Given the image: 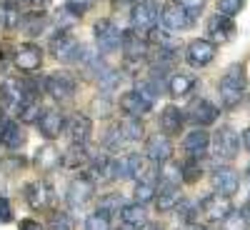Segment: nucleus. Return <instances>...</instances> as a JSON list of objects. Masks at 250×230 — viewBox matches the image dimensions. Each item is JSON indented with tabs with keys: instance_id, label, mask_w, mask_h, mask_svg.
I'll use <instances>...</instances> for the list:
<instances>
[{
	"instance_id": "nucleus-1",
	"label": "nucleus",
	"mask_w": 250,
	"mask_h": 230,
	"mask_svg": "<svg viewBox=\"0 0 250 230\" xmlns=\"http://www.w3.org/2000/svg\"><path fill=\"white\" fill-rule=\"evenodd\" d=\"M245 88H248L245 65H243V63H235V65H230V68L223 73V78L218 83L220 103H223L225 108H235L238 103H240V98H243V93H245Z\"/></svg>"
},
{
	"instance_id": "nucleus-2",
	"label": "nucleus",
	"mask_w": 250,
	"mask_h": 230,
	"mask_svg": "<svg viewBox=\"0 0 250 230\" xmlns=\"http://www.w3.org/2000/svg\"><path fill=\"white\" fill-rule=\"evenodd\" d=\"M210 148H213V155L218 160H233L240 150V135L233 128L223 125V128L215 130V135L210 140Z\"/></svg>"
},
{
	"instance_id": "nucleus-3",
	"label": "nucleus",
	"mask_w": 250,
	"mask_h": 230,
	"mask_svg": "<svg viewBox=\"0 0 250 230\" xmlns=\"http://www.w3.org/2000/svg\"><path fill=\"white\" fill-rule=\"evenodd\" d=\"M45 90H48V95H50L53 100L68 103V100H73V98H75L78 83H75V78H73L70 73L58 70V73L48 75V80H45Z\"/></svg>"
},
{
	"instance_id": "nucleus-4",
	"label": "nucleus",
	"mask_w": 250,
	"mask_h": 230,
	"mask_svg": "<svg viewBox=\"0 0 250 230\" xmlns=\"http://www.w3.org/2000/svg\"><path fill=\"white\" fill-rule=\"evenodd\" d=\"M160 25L165 30H173V33H180V30H188L195 25V18L188 13L180 3H168L163 10H160Z\"/></svg>"
},
{
	"instance_id": "nucleus-5",
	"label": "nucleus",
	"mask_w": 250,
	"mask_h": 230,
	"mask_svg": "<svg viewBox=\"0 0 250 230\" xmlns=\"http://www.w3.org/2000/svg\"><path fill=\"white\" fill-rule=\"evenodd\" d=\"M218 115H220V110L205 98H195L185 110V120L193 123L195 128H208V125H213L218 120Z\"/></svg>"
},
{
	"instance_id": "nucleus-6",
	"label": "nucleus",
	"mask_w": 250,
	"mask_h": 230,
	"mask_svg": "<svg viewBox=\"0 0 250 230\" xmlns=\"http://www.w3.org/2000/svg\"><path fill=\"white\" fill-rule=\"evenodd\" d=\"M50 53L60 60V63H78L80 60V53H83V45L73 35H68L65 30H60L53 40H50Z\"/></svg>"
},
{
	"instance_id": "nucleus-7",
	"label": "nucleus",
	"mask_w": 250,
	"mask_h": 230,
	"mask_svg": "<svg viewBox=\"0 0 250 230\" xmlns=\"http://www.w3.org/2000/svg\"><path fill=\"white\" fill-rule=\"evenodd\" d=\"M130 20H133V25L140 28V30H153L160 23L158 3L155 0H140V3L133 8V13H130Z\"/></svg>"
},
{
	"instance_id": "nucleus-8",
	"label": "nucleus",
	"mask_w": 250,
	"mask_h": 230,
	"mask_svg": "<svg viewBox=\"0 0 250 230\" xmlns=\"http://www.w3.org/2000/svg\"><path fill=\"white\" fill-rule=\"evenodd\" d=\"M95 43H98V50L113 53L123 43V33L118 30V25L113 23V20H100V23L95 25Z\"/></svg>"
},
{
	"instance_id": "nucleus-9",
	"label": "nucleus",
	"mask_w": 250,
	"mask_h": 230,
	"mask_svg": "<svg viewBox=\"0 0 250 230\" xmlns=\"http://www.w3.org/2000/svg\"><path fill=\"white\" fill-rule=\"evenodd\" d=\"M93 193H95V180L90 175H78V178L70 180L65 198H68V205L80 208V205H85L93 198Z\"/></svg>"
},
{
	"instance_id": "nucleus-10",
	"label": "nucleus",
	"mask_w": 250,
	"mask_h": 230,
	"mask_svg": "<svg viewBox=\"0 0 250 230\" xmlns=\"http://www.w3.org/2000/svg\"><path fill=\"white\" fill-rule=\"evenodd\" d=\"M185 58H188V63H190L193 68H208L215 60V43L198 38V40H193V43L188 45Z\"/></svg>"
},
{
	"instance_id": "nucleus-11",
	"label": "nucleus",
	"mask_w": 250,
	"mask_h": 230,
	"mask_svg": "<svg viewBox=\"0 0 250 230\" xmlns=\"http://www.w3.org/2000/svg\"><path fill=\"white\" fill-rule=\"evenodd\" d=\"M213 188L218 195H225V198H233L240 188V178L233 168H228V165H220V168L213 170Z\"/></svg>"
},
{
	"instance_id": "nucleus-12",
	"label": "nucleus",
	"mask_w": 250,
	"mask_h": 230,
	"mask_svg": "<svg viewBox=\"0 0 250 230\" xmlns=\"http://www.w3.org/2000/svg\"><path fill=\"white\" fill-rule=\"evenodd\" d=\"M233 35H235V25L228 15L215 13L208 20V40L210 43H228V40H233Z\"/></svg>"
},
{
	"instance_id": "nucleus-13",
	"label": "nucleus",
	"mask_w": 250,
	"mask_h": 230,
	"mask_svg": "<svg viewBox=\"0 0 250 230\" xmlns=\"http://www.w3.org/2000/svg\"><path fill=\"white\" fill-rule=\"evenodd\" d=\"M233 208H230V200H228L225 195H208L200 200V213L210 220V223H220L228 213H230Z\"/></svg>"
},
{
	"instance_id": "nucleus-14",
	"label": "nucleus",
	"mask_w": 250,
	"mask_h": 230,
	"mask_svg": "<svg viewBox=\"0 0 250 230\" xmlns=\"http://www.w3.org/2000/svg\"><path fill=\"white\" fill-rule=\"evenodd\" d=\"M0 145L8 148V150H20L23 148L25 145V133H23V128H20V123L3 118V123H0Z\"/></svg>"
},
{
	"instance_id": "nucleus-15",
	"label": "nucleus",
	"mask_w": 250,
	"mask_h": 230,
	"mask_svg": "<svg viewBox=\"0 0 250 230\" xmlns=\"http://www.w3.org/2000/svg\"><path fill=\"white\" fill-rule=\"evenodd\" d=\"M90 130H93V123H90L88 115H83V113H75L65 123V133H68L73 145H85L88 138H90Z\"/></svg>"
},
{
	"instance_id": "nucleus-16",
	"label": "nucleus",
	"mask_w": 250,
	"mask_h": 230,
	"mask_svg": "<svg viewBox=\"0 0 250 230\" xmlns=\"http://www.w3.org/2000/svg\"><path fill=\"white\" fill-rule=\"evenodd\" d=\"M183 150L188 153V158H200L203 160V155L210 150V135L205 133V128H195V130L188 133L185 140H183Z\"/></svg>"
},
{
	"instance_id": "nucleus-17",
	"label": "nucleus",
	"mask_w": 250,
	"mask_h": 230,
	"mask_svg": "<svg viewBox=\"0 0 250 230\" xmlns=\"http://www.w3.org/2000/svg\"><path fill=\"white\" fill-rule=\"evenodd\" d=\"M145 155H148V160H153L155 165H163L168 163L170 155H173V143L168 140V135H153L148 143H145Z\"/></svg>"
},
{
	"instance_id": "nucleus-18",
	"label": "nucleus",
	"mask_w": 250,
	"mask_h": 230,
	"mask_svg": "<svg viewBox=\"0 0 250 230\" xmlns=\"http://www.w3.org/2000/svg\"><path fill=\"white\" fill-rule=\"evenodd\" d=\"M15 65L20 68V70H28V73H33V70H38L40 68V63H43V50H40L35 43H25V45H20L18 50H15Z\"/></svg>"
},
{
	"instance_id": "nucleus-19",
	"label": "nucleus",
	"mask_w": 250,
	"mask_h": 230,
	"mask_svg": "<svg viewBox=\"0 0 250 230\" xmlns=\"http://www.w3.org/2000/svg\"><path fill=\"white\" fill-rule=\"evenodd\" d=\"M120 108H123L125 115H135V118H140V115H145V113L153 108V100H148L143 93H138V90L133 88V90H128V93L120 98Z\"/></svg>"
},
{
	"instance_id": "nucleus-20",
	"label": "nucleus",
	"mask_w": 250,
	"mask_h": 230,
	"mask_svg": "<svg viewBox=\"0 0 250 230\" xmlns=\"http://www.w3.org/2000/svg\"><path fill=\"white\" fill-rule=\"evenodd\" d=\"M62 128H65V118H62L60 110L50 108V110H43V113H40V118H38V130L43 133L48 140L58 138Z\"/></svg>"
},
{
	"instance_id": "nucleus-21",
	"label": "nucleus",
	"mask_w": 250,
	"mask_h": 230,
	"mask_svg": "<svg viewBox=\"0 0 250 230\" xmlns=\"http://www.w3.org/2000/svg\"><path fill=\"white\" fill-rule=\"evenodd\" d=\"M183 123H185V113H180V108L168 105L160 113V130L165 135H178L183 130Z\"/></svg>"
},
{
	"instance_id": "nucleus-22",
	"label": "nucleus",
	"mask_w": 250,
	"mask_h": 230,
	"mask_svg": "<svg viewBox=\"0 0 250 230\" xmlns=\"http://www.w3.org/2000/svg\"><path fill=\"white\" fill-rule=\"evenodd\" d=\"M120 48H123V53H125V58L128 60H140V58H145V40L135 33V30H125L123 33V43H120Z\"/></svg>"
},
{
	"instance_id": "nucleus-23",
	"label": "nucleus",
	"mask_w": 250,
	"mask_h": 230,
	"mask_svg": "<svg viewBox=\"0 0 250 230\" xmlns=\"http://www.w3.org/2000/svg\"><path fill=\"white\" fill-rule=\"evenodd\" d=\"M118 215H120V220L128 225V228H143L145 223H148V213H145V205L143 203L123 205Z\"/></svg>"
},
{
	"instance_id": "nucleus-24",
	"label": "nucleus",
	"mask_w": 250,
	"mask_h": 230,
	"mask_svg": "<svg viewBox=\"0 0 250 230\" xmlns=\"http://www.w3.org/2000/svg\"><path fill=\"white\" fill-rule=\"evenodd\" d=\"M25 200H28V205H30V208H35V210L45 208V205H48V200H50V190H48V185H45V183H40V180L28 183V185H25Z\"/></svg>"
},
{
	"instance_id": "nucleus-25",
	"label": "nucleus",
	"mask_w": 250,
	"mask_h": 230,
	"mask_svg": "<svg viewBox=\"0 0 250 230\" xmlns=\"http://www.w3.org/2000/svg\"><path fill=\"white\" fill-rule=\"evenodd\" d=\"M180 185H160V193H155V205L158 210L165 213V210H173V208L180 203Z\"/></svg>"
},
{
	"instance_id": "nucleus-26",
	"label": "nucleus",
	"mask_w": 250,
	"mask_h": 230,
	"mask_svg": "<svg viewBox=\"0 0 250 230\" xmlns=\"http://www.w3.org/2000/svg\"><path fill=\"white\" fill-rule=\"evenodd\" d=\"M20 3L18 0H0V28H18L20 25Z\"/></svg>"
},
{
	"instance_id": "nucleus-27",
	"label": "nucleus",
	"mask_w": 250,
	"mask_h": 230,
	"mask_svg": "<svg viewBox=\"0 0 250 230\" xmlns=\"http://www.w3.org/2000/svg\"><path fill=\"white\" fill-rule=\"evenodd\" d=\"M62 163V155L55 145H43V148H38L35 153V165L40 170H55L58 165Z\"/></svg>"
},
{
	"instance_id": "nucleus-28",
	"label": "nucleus",
	"mask_w": 250,
	"mask_h": 230,
	"mask_svg": "<svg viewBox=\"0 0 250 230\" xmlns=\"http://www.w3.org/2000/svg\"><path fill=\"white\" fill-rule=\"evenodd\" d=\"M195 88V78L190 73H175L170 80H168V90L173 98H185V95H190Z\"/></svg>"
},
{
	"instance_id": "nucleus-29",
	"label": "nucleus",
	"mask_w": 250,
	"mask_h": 230,
	"mask_svg": "<svg viewBox=\"0 0 250 230\" xmlns=\"http://www.w3.org/2000/svg\"><path fill=\"white\" fill-rule=\"evenodd\" d=\"M45 25H48V18L43 13H38V10L28 13L25 18H20V30H23L28 38H38L45 30Z\"/></svg>"
},
{
	"instance_id": "nucleus-30",
	"label": "nucleus",
	"mask_w": 250,
	"mask_h": 230,
	"mask_svg": "<svg viewBox=\"0 0 250 230\" xmlns=\"http://www.w3.org/2000/svg\"><path fill=\"white\" fill-rule=\"evenodd\" d=\"M85 163H90L85 145H73L68 153H62V165H65V168H80V165H85Z\"/></svg>"
},
{
	"instance_id": "nucleus-31",
	"label": "nucleus",
	"mask_w": 250,
	"mask_h": 230,
	"mask_svg": "<svg viewBox=\"0 0 250 230\" xmlns=\"http://www.w3.org/2000/svg\"><path fill=\"white\" fill-rule=\"evenodd\" d=\"M118 125H120V130H123L125 140H140V138H143V123H140V118L125 115Z\"/></svg>"
},
{
	"instance_id": "nucleus-32",
	"label": "nucleus",
	"mask_w": 250,
	"mask_h": 230,
	"mask_svg": "<svg viewBox=\"0 0 250 230\" xmlns=\"http://www.w3.org/2000/svg\"><path fill=\"white\" fill-rule=\"evenodd\" d=\"M80 20V13L75 10V8H70L68 3L62 5L58 13H55V25L60 28V30H68V28H73L75 23Z\"/></svg>"
},
{
	"instance_id": "nucleus-33",
	"label": "nucleus",
	"mask_w": 250,
	"mask_h": 230,
	"mask_svg": "<svg viewBox=\"0 0 250 230\" xmlns=\"http://www.w3.org/2000/svg\"><path fill=\"white\" fill-rule=\"evenodd\" d=\"M158 178H160V185H180V180H183L180 165H178V163H170V160L163 163V168H160Z\"/></svg>"
},
{
	"instance_id": "nucleus-34",
	"label": "nucleus",
	"mask_w": 250,
	"mask_h": 230,
	"mask_svg": "<svg viewBox=\"0 0 250 230\" xmlns=\"http://www.w3.org/2000/svg\"><path fill=\"white\" fill-rule=\"evenodd\" d=\"M180 175H183L185 183H195V180H200V175H203L200 158H188V160L180 165Z\"/></svg>"
},
{
	"instance_id": "nucleus-35",
	"label": "nucleus",
	"mask_w": 250,
	"mask_h": 230,
	"mask_svg": "<svg viewBox=\"0 0 250 230\" xmlns=\"http://www.w3.org/2000/svg\"><path fill=\"white\" fill-rule=\"evenodd\" d=\"M73 228H75V220L70 218V213H65V210L50 213V218H48V230H73Z\"/></svg>"
},
{
	"instance_id": "nucleus-36",
	"label": "nucleus",
	"mask_w": 250,
	"mask_h": 230,
	"mask_svg": "<svg viewBox=\"0 0 250 230\" xmlns=\"http://www.w3.org/2000/svg\"><path fill=\"white\" fill-rule=\"evenodd\" d=\"M120 208H123V198H120L118 193L103 195V198H100V203H98V210H100V213H105L108 218H110V215H115V213H120Z\"/></svg>"
},
{
	"instance_id": "nucleus-37",
	"label": "nucleus",
	"mask_w": 250,
	"mask_h": 230,
	"mask_svg": "<svg viewBox=\"0 0 250 230\" xmlns=\"http://www.w3.org/2000/svg\"><path fill=\"white\" fill-rule=\"evenodd\" d=\"M18 118L23 120V123H38V118H40V105H38V100H25L23 105L18 108Z\"/></svg>"
},
{
	"instance_id": "nucleus-38",
	"label": "nucleus",
	"mask_w": 250,
	"mask_h": 230,
	"mask_svg": "<svg viewBox=\"0 0 250 230\" xmlns=\"http://www.w3.org/2000/svg\"><path fill=\"white\" fill-rule=\"evenodd\" d=\"M125 143V135H123V130H120V125H113V128H108V133H105V140H103V145H105L108 150H120V145Z\"/></svg>"
},
{
	"instance_id": "nucleus-39",
	"label": "nucleus",
	"mask_w": 250,
	"mask_h": 230,
	"mask_svg": "<svg viewBox=\"0 0 250 230\" xmlns=\"http://www.w3.org/2000/svg\"><path fill=\"white\" fill-rule=\"evenodd\" d=\"M223 230H248V223H245V215L238 213V210H230L223 220Z\"/></svg>"
},
{
	"instance_id": "nucleus-40",
	"label": "nucleus",
	"mask_w": 250,
	"mask_h": 230,
	"mask_svg": "<svg viewBox=\"0 0 250 230\" xmlns=\"http://www.w3.org/2000/svg\"><path fill=\"white\" fill-rule=\"evenodd\" d=\"M85 230H110V218L105 213L95 210L93 215H88L85 220Z\"/></svg>"
},
{
	"instance_id": "nucleus-41",
	"label": "nucleus",
	"mask_w": 250,
	"mask_h": 230,
	"mask_svg": "<svg viewBox=\"0 0 250 230\" xmlns=\"http://www.w3.org/2000/svg\"><path fill=\"white\" fill-rule=\"evenodd\" d=\"M243 5H245V0H218V13L233 18L235 13L243 10Z\"/></svg>"
},
{
	"instance_id": "nucleus-42",
	"label": "nucleus",
	"mask_w": 250,
	"mask_h": 230,
	"mask_svg": "<svg viewBox=\"0 0 250 230\" xmlns=\"http://www.w3.org/2000/svg\"><path fill=\"white\" fill-rule=\"evenodd\" d=\"M175 3H180L188 13H190L193 18H198L200 15V10L205 8V0H175Z\"/></svg>"
},
{
	"instance_id": "nucleus-43",
	"label": "nucleus",
	"mask_w": 250,
	"mask_h": 230,
	"mask_svg": "<svg viewBox=\"0 0 250 230\" xmlns=\"http://www.w3.org/2000/svg\"><path fill=\"white\" fill-rule=\"evenodd\" d=\"M115 85H118V73L115 70H108V73L100 75V88L103 90H113Z\"/></svg>"
},
{
	"instance_id": "nucleus-44",
	"label": "nucleus",
	"mask_w": 250,
	"mask_h": 230,
	"mask_svg": "<svg viewBox=\"0 0 250 230\" xmlns=\"http://www.w3.org/2000/svg\"><path fill=\"white\" fill-rule=\"evenodd\" d=\"M13 220V205L8 198H0V223H10Z\"/></svg>"
},
{
	"instance_id": "nucleus-45",
	"label": "nucleus",
	"mask_w": 250,
	"mask_h": 230,
	"mask_svg": "<svg viewBox=\"0 0 250 230\" xmlns=\"http://www.w3.org/2000/svg\"><path fill=\"white\" fill-rule=\"evenodd\" d=\"M68 5H70V8H75V10L83 15L88 8H93V5H95V0H68Z\"/></svg>"
},
{
	"instance_id": "nucleus-46",
	"label": "nucleus",
	"mask_w": 250,
	"mask_h": 230,
	"mask_svg": "<svg viewBox=\"0 0 250 230\" xmlns=\"http://www.w3.org/2000/svg\"><path fill=\"white\" fill-rule=\"evenodd\" d=\"M20 230H43V225H40L38 220L25 218V220H20Z\"/></svg>"
},
{
	"instance_id": "nucleus-47",
	"label": "nucleus",
	"mask_w": 250,
	"mask_h": 230,
	"mask_svg": "<svg viewBox=\"0 0 250 230\" xmlns=\"http://www.w3.org/2000/svg\"><path fill=\"white\" fill-rule=\"evenodd\" d=\"M20 3H25V5H30L33 10H40V8H45V5H50V0H20Z\"/></svg>"
},
{
	"instance_id": "nucleus-48",
	"label": "nucleus",
	"mask_w": 250,
	"mask_h": 230,
	"mask_svg": "<svg viewBox=\"0 0 250 230\" xmlns=\"http://www.w3.org/2000/svg\"><path fill=\"white\" fill-rule=\"evenodd\" d=\"M243 145L250 150V128H245V133H243Z\"/></svg>"
},
{
	"instance_id": "nucleus-49",
	"label": "nucleus",
	"mask_w": 250,
	"mask_h": 230,
	"mask_svg": "<svg viewBox=\"0 0 250 230\" xmlns=\"http://www.w3.org/2000/svg\"><path fill=\"white\" fill-rule=\"evenodd\" d=\"M143 230H160V225H148V223H145V225H143Z\"/></svg>"
},
{
	"instance_id": "nucleus-50",
	"label": "nucleus",
	"mask_w": 250,
	"mask_h": 230,
	"mask_svg": "<svg viewBox=\"0 0 250 230\" xmlns=\"http://www.w3.org/2000/svg\"><path fill=\"white\" fill-rule=\"evenodd\" d=\"M185 230H205V228H200V225H188Z\"/></svg>"
},
{
	"instance_id": "nucleus-51",
	"label": "nucleus",
	"mask_w": 250,
	"mask_h": 230,
	"mask_svg": "<svg viewBox=\"0 0 250 230\" xmlns=\"http://www.w3.org/2000/svg\"><path fill=\"white\" fill-rule=\"evenodd\" d=\"M245 218L250 220V200H248V205H245Z\"/></svg>"
},
{
	"instance_id": "nucleus-52",
	"label": "nucleus",
	"mask_w": 250,
	"mask_h": 230,
	"mask_svg": "<svg viewBox=\"0 0 250 230\" xmlns=\"http://www.w3.org/2000/svg\"><path fill=\"white\" fill-rule=\"evenodd\" d=\"M245 180H248V188H250V168H248V173H245Z\"/></svg>"
},
{
	"instance_id": "nucleus-53",
	"label": "nucleus",
	"mask_w": 250,
	"mask_h": 230,
	"mask_svg": "<svg viewBox=\"0 0 250 230\" xmlns=\"http://www.w3.org/2000/svg\"><path fill=\"white\" fill-rule=\"evenodd\" d=\"M115 3H118V5H123V3H133V0H115Z\"/></svg>"
}]
</instances>
